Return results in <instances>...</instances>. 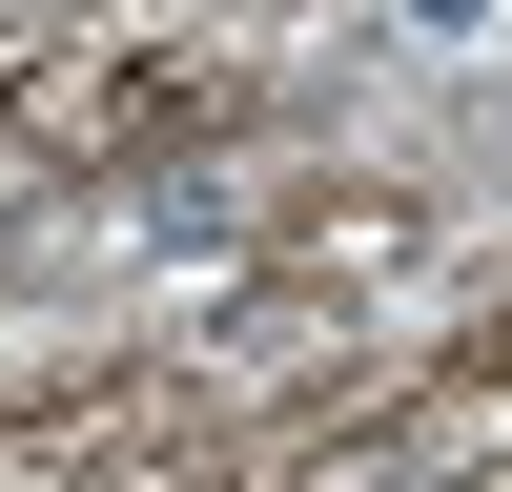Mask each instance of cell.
Instances as JSON below:
<instances>
[{"mask_svg": "<svg viewBox=\"0 0 512 492\" xmlns=\"http://www.w3.org/2000/svg\"><path fill=\"white\" fill-rule=\"evenodd\" d=\"M0 62H21V0H0Z\"/></svg>", "mask_w": 512, "mask_h": 492, "instance_id": "obj_1", "label": "cell"}]
</instances>
